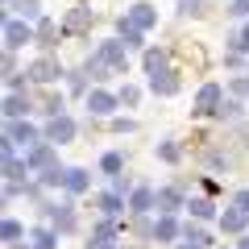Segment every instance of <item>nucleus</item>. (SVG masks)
Wrapping results in <instances>:
<instances>
[{"label": "nucleus", "mask_w": 249, "mask_h": 249, "mask_svg": "<svg viewBox=\"0 0 249 249\" xmlns=\"http://www.w3.org/2000/svg\"><path fill=\"white\" fill-rule=\"evenodd\" d=\"M129 46L124 42H100V50L88 58V71L91 79H108V75H124L129 71Z\"/></svg>", "instance_id": "f257e3e1"}, {"label": "nucleus", "mask_w": 249, "mask_h": 249, "mask_svg": "<svg viewBox=\"0 0 249 249\" xmlns=\"http://www.w3.org/2000/svg\"><path fill=\"white\" fill-rule=\"evenodd\" d=\"M25 42H37V25H29V21H21V17H9L4 21V50H21Z\"/></svg>", "instance_id": "f03ea898"}, {"label": "nucleus", "mask_w": 249, "mask_h": 249, "mask_svg": "<svg viewBox=\"0 0 249 249\" xmlns=\"http://www.w3.org/2000/svg\"><path fill=\"white\" fill-rule=\"evenodd\" d=\"M4 142L13 145H25V150H34V145H42V137H37V129L29 121H13L9 124V133H4Z\"/></svg>", "instance_id": "7ed1b4c3"}, {"label": "nucleus", "mask_w": 249, "mask_h": 249, "mask_svg": "<svg viewBox=\"0 0 249 249\" xmlns=\"http://www.w3.org/2000/svg\"><path fill=\"white\" fill-rule=\"evenodd\" d=\"M75 137V121L71 116H50V124H46V145H62Z\"/></svg>", "instance_id": "20e7f679"}, {"label": "nucleus", "mask_w": 249, "mask_h": 249, "mask_svg": "<svg viewBox=\"0 0 249 249\" xmlns=\"http://www.w3.org/2000/svg\"><path fill=\"white\" fill-rule=\"evenodd\" d=\"M29 79H34V83H54V79H58V75H62V67H58V62H54V58H34V62H29Z\"/></svg>", "instance_id": "39448f33"}, {"label": "nucleus", "mask_w": 249, "mask_h": 249, "mask_svg": "<svg viewBox=\"0 0 249 249\" xmlns=\"http://www.w3.org/2000/svg\"><path fill=\"white\" fill-rule=\"evenodd\" d=\"M25 166L29 170H54V145H34V150H25Z\"/></svg>", "instance_id": "423d86ee"}, {"label": "nucleus", "mask_w": 249, "mask_h": 249, "mask_svg": "<svg viewBox=\"0 0 249 249\" xmlns=\"http://www.w3.org/2000/svg\"><path fill=\"white\" fill-rule=\"evenodd\" d=\"M124 21H129L133 29H142V34H145V29H154V25H158V13H154L150 4H133V9L124 13Z\"/></svg>", "instance_id": "0eeeda50"}, {"label": "nucleus", "mask_w": 249, "mask_h": 249, "mask_svg": "<svg viewBox=\"0 0 249 249\" xmlns=\"http://www.w3.org/2000/svg\"><path fill=\"white\" fill-rule=\"evenodd\" d=\"M220 104H224L220 83H204V88H199V96H196V112H216Z\"/></svg>", "instance_id": "6e6552de"}, {"label": "nucleus", "mask_w": 249, "mask_h": 249, "mask_svg": "<svg viewBox=\"0 0 249 249\" xmlns=\"http://www.w3.org/2000/svg\"><path fill=\"white\" fill-rule=\"evenodd\" d=\"M121 104V96H108V91H91L88 96V108H91V116H112V108Z\"/></svg>", "instance_id": "1a4fd4ad"}, {"label": "nucleus", "mask_w": 249, "mask_h": 249, "mask_svg": "<svg viewBox=\"0 0 249 249\" xmlns=\"http://www.w3.org/2000/svg\"><path fill=\"white\" fill-rule=\"evenodd\" d=\"M88 25H91V9H71L62 21V34H88Z\"/></svg>", "instance_id": "9d476101"}, {"label": "nucleus", "mask_w": 249, "mask_h": 249, "mask_svg": "<svg viewBox=\"0 0 249 249\" xmlns=\"http://www.w3.org/2000/svg\"><path fill=\"white\" fill-rule=\"evenodd\" d=\"M154 204H158V191H150V187H137L133 196H129V212H137V216L145 208H154Z\"/></svg>", "instance_id": "9b49d317"}, {"label": "nucleus", "mask_w": 249, "mask_h": 249, "mask_svg": "<svg viewBox=\"0 0 249 249\" xmlns=\"http://www.w3.org/2000/svg\"><path fill=\"white\" fill-rule=\"evenodd\" d=\"M150 91H154V96H175V91H178V79H175L170 71L150 75Z\"/></svg>", "instance_id": "f8f14e48"}, {"label": "nucleus", "mask_w": 249, "mask_h": 249, "mask_svg": "<svg viewBox=\"0 0 249 249\" xmlns=\"http://www.w3.org/2000/svg\"><path fill=\"white\" fill-rule=\"evenodd\" d=\"M245 220H249V212H241L237 204H232L229 212H220V229L224 232H241V229H245Z\"/></svg>", "instance_id": "ddd939ff"}, {"label": "nucleus", "mask_w": 249, "mask_h": 249, "mask_svg": "<svg viewBox=\"0 0 249 249\" xmlns=\"http://www.w3.org/2000/svg\"><path fill=\"white\" fill-rule=\"evenodd\" d=\"M88 170H79V166H71L67 170V178H62V187H67V191H71V196H79V191H88Z\"/></svg>", "instance_id": "4468645a"}, {"label": "nucleus", "mask_w": 249, "mask_h": 249, "mask_svg": "<svg viewBox=\"0 0 249 249\" xmlns=\"http://www.w3.org/2000/svg\"><path fill=\"white\" fill-rule=\"evenodd\" d=\"M21 21H42V0H13Z\"/></svg>", "instance_id": "2eb2a0df"}, {"label": "nucleus", "mask_w": 249, "mask_h": 249, "mask_svg": "<svg viewBox=\"0 0 249 249\" xmlns=\"http://www.w3.org/2000/svg\"><path fill=\"white\" fill-rule=\"evenodd\" d=\"M54 245H58L54 229H34V232H29V245H25V249H54Z\"/></svg>", "instance_id": "dca6fc26"}, {"label": "nucleus", "mask_w": 249, "mask_h": 249, "mask_svg": "<svg viewBox=\"0 0 249 249\" xmlns=\"http://www.w3.org/2000/svg\"><path fill=\"white\" fill-rule=\"evenodd\" d=\"M58 34H62V29L58 25H54V21H37V46H54V42H58Z\"/></svg>", "instance_id": "f3484780"}, {"label": "nucleus", "mask_w": 249, "mask_h": 249, "mask_svg": "<svg viewBox=\"0 0 249 249\" xmlns=\"http://www.w3.org/2000/svg\"><path fill=\"white\" fill-rule=\"evenodd\" d=\"M96 208H100L104 216H116L124 204H121V196H116V191H104V196H96Z\"/></svg>", "instance_id": "a211bd4d"}, {"label": "nucleus", "mask_w": 249, "mask_h": 249, "mask_svg": "<svg viewBox=\"0 0 249 249\" xmlns=\"http://www.w3.org/2000/svg\"><path fill=\"white\" fill-rule=\"evenodd\" d=\"M178 204H183V196H178V191H175V187H162V191H158V208H162V212H175V208Z\"/></svg>", "instance_id": "6ab92c4d"}, {"label": "nucleus", "mask_w": 249, "mask_h": 249, "mask_svg": "<svg viewBox=\"0 0 249 249\" xmlns=\"http://www.w3.org/2000/svg\"><path fill=\"white\" fill-rule=\"evenodd\" d=\"M50 216H54V224H58L62 232H67V229L75 224V212H71V204H54V208H50Z\"/></svg>", "instance_id": "aec40b11"}, {"label": "nucleus", "mask_w": 249, "mask_h": 249, "mask_svg": "<svg viewBox=\"0 0 249 249\" xmlns=\"http://www.w3.org/2000/svg\"><path fill=\"white\" fill-rule=\"evenodd\" d=\"M25 108H29V100L21 96V91H9V100H4V116H13V121H17Z\"/></svg>", "instance_id": "412c9836"}, {"label": "nucleus", "mask_w": 249, "mask_h": 249, "mask_svg": "<svg viewBox=\"0 0 249 249\" xmlns=\"http://www.w3.org/2000/svg\"><path fill=\"white\" fill-rule=\"evenodd\" d=\"M154 237H158V241H175V237H178V224H175V216H162V220L154 224Z\"/></svg>", "instance_id": "4be33fe9"}, {"label": "nucleus", "mask_w": 249, "mask_h": 249, "mask_svg": "<svg viewBox=\"0 0 249 249\" xmlns=\"http://www.w3.org/2000/svg\"><path fill=\"white\" fill-rule=\"evenodd\" d=\"M145 71H150V75L166 71V50H145Z\"/></svg>", "instance_id": "5701e85b"}, {"label": "nucleus", "mask_w": 249, "mask_h": 249, "mask_svg": "<svg viewBox=\"0 0 249 249\" xmlns=\"http://www.w3.org/2000/svg\"><path fill=\"white\" fill-rule=\"evenodd\" d=\"M4 175H9V183H21V178L29 175V166H25V162H17V158H4Z\"/></svg>", "instance_id": "b1692460"}, {"label": "nucleus", "mask_w": 249, "mask_h": 249, "mask_svg": "<svg viewBox=\"0 0 249 249\" xmlns=\"http://www.w3.org/2000/svg\"><path fill=\"white\" fill-rule=\"evenodd\" d=\"M116 29H121V37H124V46H142V29H133V25H129V21H116Z\"/></svg>", "instance_id": "393cba45"}, {"label": "nucleus", "mask_w": 249, "mask_h": 249, "mask_svg": "<svg viewBox=\"0 0 249 249\" xmlns=\"http://www.w3.org/2000/svg\"><path fill=\"white\" fill-rule=\"evenodd\" d=\"M187 208H191V216H196V220H208V216L216 212V208L208 204V199H191V204H187Z\"/></svg>", "instance_id": "a878e982"}, {"label": "nucleus", "mask_w": 249, "mask_h": 249, "mask_svg": "<svg viewBox=\"0 0 249 249\" xmlns=\"http://www.w3.org/2000/svg\"><path fill=\"white\" fill-rule=\"evenodd\" d=\"M208 4H212V0H178V9H183L187 17H191V13H196V17H199V13H208Z\"/></svg>", "instance_id": "bb28decb"}, {"label": "nucleus", "mask_w": 249, "mask_h": 249, "mask_svg": "<svg viewBox=\"0 0 249 249\" xmlns=\"http://www.w3.org/2000/svg\"><path fill=\"white\" fill-rule=\"evenodd\" d=\"M100 166H104L108 175L116 178V175H121V166H124V162H121V154H104V158H100Z\"/></svg>", "instance_id": "cd10ccee"}, {"label": "nucleus", "mask_w": 249, "mask_h": 249, "mask_svg": "<svg viewBox=\"0 0 249 249\" xmlns=\"http://www.w3.org/2000/svg\"><path fill=\"white\" fill-rule=\"evenodd\" d=\"M21 232H25V229H21L17 220H4V224H0V237H4V241H17Z\"/></svg>", "instance_id": "c85d7f7f"}, {"label": "nucleus", "mask_w": 249, "mask_h": 249, "mask_svg": "<svg viewBox=\"0 0 249 249\" xmlns=\"http://www.w3.org/2000/svg\"><path fill=\"white\" fill-rule=\"evenodd\" d=\"M112 237H116V224L112 220H100L96 224V241H112Z\"/></svg>", "instance_id": "c756f323"}, {"label": "nucleus", "mask_w": 249, "mask_h": 249, "mask_svg": "<svg viewBox=\"0 0 249 249\" xmlns=\"http://www.w3.org/2000/svg\"><path fill=\"white\" fill-rule=\"evenodd\" d=\"M42 112H50V116H67V112H62V96H46Z\"/></svg>", "instance_id": "7c9ffc66"}, {"label": "nucleus", "mask_w": 249, "mask_h": 249, "mask_svg": "<svg viewBox=\"0 0 249 249\" xmlns=\"http://www.w3.org/2000/svg\"><path fill=\"white\" fill-rule=\"evenodd\" d=\"M216 116H220V121H237V116H241V108L229 100V104H220V108H216Z\"/></svg>", "instance_id": "2f4dec72"}, {"label": "nucleus", "mask_w": 249, "mask_h": 249, "mask_svg": "<svg viewBox=\"0 0 249 249\" xmlns=\"http://www.w3.org/2000/svg\"><path fill=\"white\" fill-rule=\"evenodd\" d=\"M158 158H166V162H178V145L162 142V145H158Z\"/></svg>", "instance_id": "473e14b6"}, {"label": "nucleus", "mask_w": 249, "mask_h": 249, "mask_svg": "<svg viewBox=\"0 0 249 249\" xmlns=\"http://www.w3.org/2000/svg\"><path fill=\"white\" fill-rule=\"evenodd\" d=\"M229 46H232V50H249V25H245V29H241V34H237V37H232V42H229Z\"/></svg>", "instance_id": "72a5a7b5"}, {"label": "nucleus", "mask_w": 249, "mask_h": 249, "mask_svg": "<svg viewBox=\"0 0 249 249\" xmlns=\"http://www.w3.org/2000/svg\"><path fill=\"white\" fill-rule=\"evenodd\" d=\"M187 241H196V245H208V232H204V229H191V224H187Z\"/></svg>", "instance_id": "f704fd0d"}, {"label": "nucleus", "mask_w": 249, "mask_h": 249, "mask_svg": "<svg viewBox=\"0 0 249 249\" xmlns=\"http://www.w3.org/2000/svg\"><path fill=\"white\" fill-rule=\"evenodd\" d=\"M229 13H232V17H249V0H232Z\"/></svg>", "instance_id": "c9c22d12"}, {"label": "nucleus", "mask_w": 249, "mask_h": 249, "mask_svg": "<svg viewBox=\"0 0 249 249\" xmlns=\"http://www.w3.org/2000/svg\"><path fill=\"white\" fill-rule=\"evenodd\" d=\"M137 96H142L137 88H124V91H121V104H129V108H133V104H137Z\"/></svg>", "instance_id": "e433bc0d"}, {"label": "nucleus", "mask_w": 249, "mask_h": 249, "mask_svg": "<svg viewBox=\"0 0 249 249\" xmlns=\"http://www.w3.org/2000/svg\"><path fill=\"white\" fill-rule=\"evenodd\" d=\"M232 204H237L241 212H249V187H245V191H237V199H232Z\"/></svg>", "instance_id": "4c0bfd02"}, {"label": "nucleus", "mask_w": 249, "mask_h": 249, "mask_svg": "<svg viewBox=\"0 0 249 249\" xmlns=\"http://www.w3.org/2000/svg\"><path fill=\"white\" fill-rule=\"evenodd\" d=\"M112 191H116V196H121V191H129V178H124V175H116V178H112Z\"/></svg>", "instance_id": "58836bf2"}, {"label": "nucleus", "mask_w": 249, "mask_h": 249, "mask_svg": "<svg viewBox=\"0 0 249 249\" xmlns=\"http://www.w3.org/2000/svg\"><path fill=\"white\" fill-rule=\"evenodd\" d=\"M91 249H112V241H96V245H91Z\"/></svg>", "instance_id": "ea45409f"}, {"label": "nucleus", "mask_w": 249, "mask_h": 249, "mask_svg": "<svg viewBox=\"0 0 249 249\" xmlns=\"http://www.w3.org/2000/svg\"><path fill=\"white\" fill-rule=\"evenodd\" d=\"M175 249H204V245H196V241H187V245H175Z\"/></svg>", "instance_id": "a19ab883"}, {"label": "nucleus", "mask_w": 249, "mask_h": 249, "mask_svg": "<svg viewBox=\"0 0 249 249\" xmlns=\"http://www.w3.org/2000/svg\"><path fill=\"white\" fill-rule=\"evenodd\" d=\"M241 249H249V237H245V241H241Z\"/></svg>", "instance_id": "79ce46f5"}]
</instances>
